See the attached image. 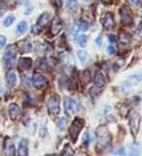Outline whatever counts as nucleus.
<instances>
[{
	"instance_id": "nucleus-11",
	"label": "nucleus",
	"mask_w": 142,
	"mask_h": 156,
	"mask_svg": "<svg viewBox=\"0 0 142 156\" xmlns=\"http://www.w3.org/2000/svg\"><path fill=\"white\" fill-rule=\"evenodd\" d=\"M94 81H95V86L99 87V88H102V87H104L106 85V79H105V77H104V75L102 74V73L99 70L95 71V77H94Z\"/></svg>"
},
{
	"instance_id": "nucleus-14",
	"label": "nucleus",
	"mask_w": 142,
	"mask_h": 156,
	"mask_svg": "<svg viewBox=\"0 0 142 156\" xmlns=\"http://www.w3.org/2000/svg\"><path fill=\"white\" fill-rule=\"evenodd\" d=\"M115 24V21H114V18L112 16V14L110 13H107L104 17V20H103V27L104 28L106 29H110L114 27Z\"/></svg>"
},
{
	"instance_id": "nucleus-7",
	"label": "nucleus",
	"mask_w": 142,
	"mask_h": 156,
	"mask_svg": "<svg viewBox=\"0 0 142 156\" xmlns=\"http://www.w3.org/2000/svg\"><path fill=\"white\" fill-rule=\"evenodd\" d=\"M4 154L5 156H16V148L12 140L6 138L4 140Z\"/></svg>"
},
{
	"instance_id": "nucleus-42",
	"label": "nucleus",
	"mask_w": 142,
	"mask_h": 156,
	"mask_svg": "<svg viewBox=\"0 0 142 156\" xmlns=\"http://www.w3.org/2000/svg\"><path fill=\"white\" fill-rule=\"evenodd\" d=\"M47 156H55V155H47Z\"/></svg>"
},
{
	"instance_id": "nucleus-4",
	"label": "nucleus",
	"mask_w": 142,
	"mask_h": 156,
	"mask_svg": "<svg viewBox=\"0 0 142 156\" xmlns=\"http://www.w3.org/2000/svg\"><path fill=\"white\" fill-rule=\"evenodd\" d=\"M16 57H17L16 46L15 45L9 46L7 48L6 52H5V55H4V62H5V65H6V66L8 68H11L14 66Z\"/></svg>"
},
{
	"instance_id": "nucleus-2",
	"label": "nucleus",
	"mask_w": 142,
	"mask_h": 156,
	"mask_svg": "<svg viewBox=\"0 0 142 156\" xmlns=\"http://www.w3.org/2000/svg\"><path fill=\"white\" fill-rule=\"evenodd\" d=\"M129 123L130 127V131L133 136H136L139 130V125H140V115L137 111L134 109H131L129 112Z\"/></svg>"
},
{
	"instance_id": "nucleus-16",
	"label": "nucleus",
	"mask_w": 142,
	"mask_h": 156,
	"mask_svg": "<svg viewBox=\"0 0 142 156\" xmlns=\"http://www.w3.org/2000/svg\"><path fill=\"white\" fill-rule=\"evenodd\" d=\"M19 156H28L27 143L26 140H21V143L19 144Z\"/></svg>"
},
{
	"instance_id": "nucleus-18",
	"label": "nucleus",
	"mask_w": 142,
	"mask_h": 156,
	"mask_svg": "<svg viewBox=\"0 0 142 156\" xmlns=\"http://www.w3.org/2000/svg\"><path fill=\"white\" fill-rule=\"evenodd\" d=\"M77 56H78V58H79V61L81 62L82 65H87L88 62H89V60H90L89 54H88V53H87L86 51H84V50L78 51Z\"/></svg>"
},
{
	"instance_id": "nucleus-34",
	"label": "nucleus",
	"mask_w": 142,
	"mask_h": 156,
	"mask_svg": "<svg viewBox=\"0 0 142 156\" xmlns=\"http://www.w3.org/2000/svg\"><path fill=\"white\" fill-rule=\"evenodd\" d=\"M5 12H6V6L3 4H0V17H1Z\"/></svg>"
},
{
	"instance_id": "nucleus-41",
	"label": "nucleus",
	"mask_w": 142,
	"mask_h": 156,
	"mask_svg": "<svg viewBox=\"0 0 142 156\" xmlns=\"http://www.w3.org/2000/svg\"><path fill=\"white\" fill-rule=\"evenodd\" d=\"M85 1H86V2H89V1H90V0H85Z\"/></svg>"
},
{
	"instance_id": "nucleus-15",
	"label": "nucleus",
	"mask_w": 142,
	"mask_h": 156,
	"mask_svg": "<svg viewBox=\"0 0 142 156\" xmlns=\"http://www.w3.org/2000/svg\"><path fill=\"white\" fill-rule=\"evenodd\" d=\"M50 22V17H49V14L47 13H44L42 14L40 17H39L38 21H37V26L40 27V28H43L45 27L47 24Z\"/></svg>"
},
{
	"instance_id": "nucleus-19",
	"label": "nucleus",
	"mask_w": 142,
	"mask_h": 156,
	"mask_svg": "<svg viewBox=\"0 0 142 156\" xmlns=\"http://www.w3.org/2000/svg\"><path fill=\"white\" fill-rule=\"evenodd\" d=\"M7 83L10 87H13L17 84V74L15 71H10L7 74Z\"/></svg>"
},
{
	"instance_id": "nucleus-20",
	"label": "nucleus",
	"mask_w": 142,
	"mask_h": 156,
	"mask_svg": "<svg viewBox=\"0 0 142 156\" xmlns=\"http://www.w3.org/2000/svg\"><path fill=\"white\" fill-rule=\"evenodd\" d=\"M19 45H21L22 52H23V53H29V52L32 51V45L28 40L22 41L21 43H19Z\"/></svg>"
},
{
	"instance_id": "nucleus-23",
	"label": "nucleus",
	"mask_w": 142,
	"mask_h": 156,
	"mask_svg": "<svg viewBox=\"0 0 142 156\" xmlns=\"http://www.w3.org/2000/svg\"><path fill=\"white\" fill-rule=\"evenodd\" d=\"M80 80L84 83V84H88L91 81V74L88 70H85L81 73L80 75Z\"/></svg>"
},
{
	"instance_id": "nucleus-37",
	"label": "nucleus",
	"mask_w": 142,
	"mask_h": 156,
	"mask_svg": "<svg viewBox=\"0 0 142 156\" xmlns=\"http://www.w3.org/2000/svg\"><path fill=\"white\" fill-rule=\"evenodd\" d=\"M95 43H96L99 46H100V45H101V43H102V39H101V35H100V34H99V36L96 37V39H95Z\"/></svg>"
},
{
	"instance_id": "nucleus-3",
	"label": "nucleus",
	"mask_w": 142,
	"mask_h": 156,
	"mask_svg": "<svg viewBox=\"0 0 142 156\" xmlns=\"http://www.w3.org/2000/svg\"><path fill=\"white\" fill-rule=\"evenodd\" d=\"M83 127H84V120L81 118H75L69 129V135L73 141H76L81 130L83 129Z\"/></svg>"
},
{
	"instance_id": "nucleus-13",
	"label": "nucleus",
	"mask_w": 142,
	"mask_h": 156,
	"mask_svg": "<svg viewBox=\"0 0 142 156\" xmlns=\"http://www.w3.org/2000/svg\"><path fill=\"white\" fill-rule=\"evenodd\" d=\"M32 61L29 58H21L19 61V68L22 70H27L31 67Z\"/></svg>"
},
{
	"instance_id": "nucleus-30",
	"label": "nucleus",
	"mask_w": 142,
	"mask_h": 156,
	"mask_svg": "<svg viewBox=\"0 0 142 156\" xmlns=\"http://www.w3.org/2000/svg\"><path fill=\"white\" fill-rule=\"evenodd\" d=\"M36 66L39 69H46V62L44 60H38L37 61V63H36Z\"/></svg>"
},
{
	"instance_id": "nucleus-17",
	"label": "nucleus",
	"mask_w": 142,
	"mask_h": 156,
	"mask_svg": "<svg viewBox=\"0 0 142 156\" xmlns=\"http://www.w3.org/2000/svg\"><path fill=\"white\" fill-rule=\"evenodd\" d=\"M130 40H131V37L129 33L121 32L120 36H119V43L121 44V45H123V46L129 45V44L130 43Z\"/></svg>"
},
{
	"instance_id": "nucleus-26",
	"label": "nucleus",
	"mask_w": 142,
	"mask_h": 156,
	"mask_svg": "<svg viewBox=\"0 0 142 156\" xmlns=\"http://www.w3.org/2000/svg\"><path fill=\"white\" fill-rule=\"evenodd\" d=\"M14 22H15V17L13 16V15H9V16H7L6 18H5L3 24H4L5 27H9Z\"/></svg>"
},
{
	"instance_id": "nucleus-9",
	"label": "nucleus",
	"mask_w": 142,
	"mask_h": 156,
	"mask_svg": "<svg viewBox=\"0 0 142 156\" xmlns=\"http://www.w3.org/2000/svg\"><path fill=\"white\" fill-rule=\"evenodd\" d=\"M32 84L35 86L37 89H42L47 85L46 78L41 74H34L32 76Z\"/></svg>"
},
{
	"instance_id": "nucleus-32",
	"label": "nucleus",
	"mask_w": 142,
	"mask_h": 156,
	"mask_svg": "<svg viewBox=\"0 0 142 156\" xmlns=\"http://www.w3.org/2000/svg\"><path fill=\"white\" fill-rule=\"evenodd\" d=\"M6 44V37L4 35H0V49H2Z\"/></svg>"
},
{
	"instance_id": "nucleus-36",
	"label": "nucleus",
	"mask_w": 142,
	"mask_h": 156,
	"mask_svg": "<svg viewBox=\"0 0 142 156\" xmlns=\"http://www.w3.org/2000/svg\"><path fill=\"white\" fill-rule=\"evenodd\" d=\"M41 29H42V28H40V27H39L37 26V24H36V26H34V27H32V32H33V33H39V31H40Z\"/></svg>"
},
{
	"instance_id": "nucleus-25",
	"label": "nucleus",
	"mask_w": 142,
	"mask_h": 156,
	"mask_svg": "<svg viewBox=\"0 0 142 156\" xmlns=\"http://www.w3.org/2000/svg\"><path fill=\"white\" fill-rule=\"evenodd\" d=\"M66 123H67V120H66L65 117H61V118H58V119H57V128L60 129L61 131H62V130H64V129H65Z\"/></svg>"
},
{
	"instance_id": "nucleus-12",
	"label": "nucleus",
	"mask_w": 142,
	"mask_h": 156,
	"mask_svg": "<svg viewBox=\"0 0 142 156\" xmlns=\"http://www.w3.org/2000/svg\"><path fill=\"white\" fill-rule=\"evenodd\" d=\"M62 28V23L61 22V20L58 17H55L52 22L51 24V31L52 33L55 35V34H57L58 32L61 31V29Z\"/></svg>"
},
{
	"instance_id": "nucleus-27",
	"label": "nucleus",
	"mask_w": 142,
	"mask_h": 156,
	"mask_svg": "<svg viewBox=\"0 0 142 156\" xmlns=\"http://www.w3.org/2000/svg\"><path fill=\"white\" fill-rule=\"evenodd\" d=\"M140 153V148L138 144H133V146H131L130 148V156H138Z\"/></svg>"
},
{
	"instance_id": "nucleus-28",
	"label": "nucleus",
	"mask_w": 142,
	"mask_h": 156,
	"mask_svg": "<svg viewBox=\"0 0 142 156\" xmlns=\"http://www.w3.org/2000/svg\"><path fill=\"white\" fill-rule=\"evenodd\" d=\"M67 5H68V8H69L71 11H75L78 7V0H68Z\"/></svg>"
},
{
	"instance_id": "nucleus-24",
	"label": "nucleus",
	"mask_w": 142,
	"mask_h": 156,
	"mask_svg": "<svg viewBox=\"0 0 142 156\" xmlns=\"http://www.w3.org/2000/svg\"><path fill=\"white\" fill-rule=\"evenodd\" d=\"M73 155H74V151L71 148V146L69 144H66L61 152V156H73Z\"/></svg>"
},
{
	"instance_id": "nucleus-38",
	"label": "nucleus",
	"mask_w": 142,
	"mask_h": 156,
	"mask_svg": "<svg viewBox=\"0 0 142 156\" xmlns=\"http://www.w3.org/2000/svg\"><path fill=\"white\" fill-rule=\"evenodd\" d=\"M129 2H130L131 5H133V6H136V5H138V4H139L140 0H129Z\"/></svg>"
},
{
	"instance_id": "nucleus-29",
	"label": "nucleus",
	"mask_w": 142,
	"mask_h": 156,
	"mask_svg": "<svg viewBox=\"0 0 142 156\" xmlns=\"http://www.w3.org/2000/svg\"><path fill=\"white\" fill-rule=\"evenodd\" d=\"M77 43L79 44L81 47H85L87 44V37L85 35H79L77 38Z\"/></svg>"
},
{
	"instance_id": "nucleus-40",
	"label": "nucleus",
	"mask_w": 142,
	"mask_h": 156,
	"mask_svg": "<svg viewBox=\"0 0 142 156\" xmlns=\"http://www.w3.org/2000/svg\"><path fill=\"white\" fill-rule=\"evenodd\" d=\"M4 2H8V1H10V0H3Z\"/></svg>"
},
{
	"instance_id": "nucleus-6",
	"label": "nucleus",
	"mask_w": 142,
	"mask_h": 156,
	"mask_svg": "<svg viewBox=\"0 0 142 156\" xmlns=\"http://www.w3.org/2000/svg\"><path fill=\"white\" fill-rule=\"evenodd\" d=\"M64 111L68 116H72L75 112L78 111V104L76 101L70 99V98H65L64 99Z\"/></svg>"
},
{
	"instance_id": "nucleus-10",
	"label": "nucleus",
	"mask_w": 142,
	"mask_h": 156,
	"mask_svg": "<svg viewBox=\"0 0 142 156\" xmlns=\"http://www.w3.org/2000/svg\"><path fill=\"white\" fill-rule=\"evenodd\" d=\"M8 111H9L10 117H11L13 120L17 119L18 117L21 115V113H22V110H21V108H19V106L18 105H16V104H11V105H10L9 107H8Z\"/></svg>"
},
{
	"instance_id": "nucleus-35",
	"label": "nucleus",
	"mask_w": 142,
	"mask_h": 156,
	"mask_svg": "<svg viewBox=\"0 0 142 156\" xmlns=\"http://www.w3.org/2000/svg\"><path fill=\"white\" fill-rule=\"evenodd\" d=\"M108 40L111 43H114L116 41V36L114 35V34H109V35H108Z\"/></svg>"
},
{
	"instance_id": "nucleus-39",
	"label": "nucleus",
	"mask_w": 142,
	"mask_h": 156,
	"mask_svg": "<svg viewBox=\"0 0 142 156\" xmlns=\"http://www.w3.org/2000/svg\"><path fill=\"white\" fill-rule=\"evenodd\" d=\"M77 156H87V154L85 152H82V151H79V152L77 153Z\"/></svg>"
},
{
	"instance_id": "nucleus-31",
	"label": "nucleus",
	"mask_w": 142,
	"mask_h": 156,
	"mask_svg": "<svg viewBox=\"0 0 142 156\" xmlns=\"http://www.w3.org/2000/svg\"><path fill=\"white\" fill-rule=\"evenodd\" d=\"M107 52H108L109 55H114V54L116 53V48L114 46L110 45V46L107 47Z\"/></svg>"
},
{
	"instance_id": "nucleus-8",
	"label": "nucleus",
	"mask_w": 142,
	"mask_h": 156,
	"mask_svg": "<svg viewBox=\"0 0 142 156\" xmlns=\"http://www.w3.org/2000/svg\"><path fill=\"white\" fill-rule=\"evenodd\" d=\"M120 15H121V21L125 26H129L133 23V16L131 13L130 12V10L126 7H123L120 10Z\"/></svg>"
},
{
	"instance_id": "nucleus-5",
	"label": "nucleus",
	"mask_w": 142,
	"mask_h": 156,
	"mask_svg": "<svg viewBox=\"0 0 142 156\" xmlns=\"http://www.w3.org/2000/svg\"><path fill=\"white\" fill-rule=\"evenodd\" d=\"M47 105L49 112L53 115H57L60 112V98L57 96H52L51 98H49Z\"/></svg>"
},
{
	"instance_id": "nucleus-21",
	"label": "nucleus",
	"mask_w": 142,
	"mask_h": 156,
	"mask_svg": "<svg viewBox=\"0 0 142 156\" xmlns=\"http://www.w3.org/2000/svg\"><path fill=\"white\" fill-rule=\"evenodd\" d=\"M77 27H78V29H79V30L87 31L88 29H89V27H90V24L87 21H85V20H80V21L78 22V23H77Z\"/></svg>"
},
{
	"instance_id": "nucleus-22",
	"label": "nucleus",
	"mask_w": 142,
	"mask_h": 156,
	"mask_svg": "<svg viewBox=\"0 0 142 156\" xmlns=\"http://www.w3.org/2000/svg\"><path fill=\"white\" fill-rule=\"evenodd\" d=\"M27 28H28L27 23L26 22H21L19 23H18V26H17V31L19 34H23L27 30Z\"/></svg>"
},
{
	"instance_id": "nucleus-1",
	"label": "nucleus",
	"mask_w": 142,
	"mask_h": 156,
	"mask_svg": "<svg viewBox=\"0 0 142 156\" xmlns=\"http://www.w3.org/2000/svg\"><path fill=\"white\" fill-rule=\"evenodd\" d=\"M96 136H97V147L99 149L106 148L111 143V135L108 129L104 125H100L96 129Z\"/></svg>"
},
{
	"instance_id": "nucleus-33",
	"label": "nucleus",
	"mask_w": 142,
	"mask_h": 156,
	"mask_svg": "<svg viewBox=\"0 0 142 156\" xmlns=\"http://www.w3.org/2000/svg\"><path fill=\"white\" fill-rule=\"evenodd\" d=\"M84 144H85V145H89L90 144V136H89V134H86L84 136Z\"/></svg>"
}]
</instances>
